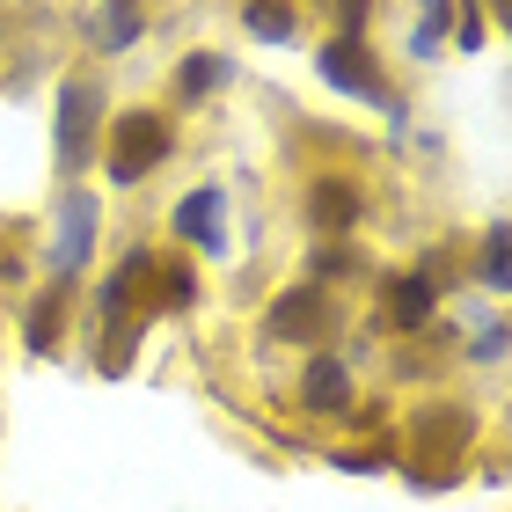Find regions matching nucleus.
Instances as JSON below:
<instances>
[{
	"mask_svg": "<svg viewBox=\"0 0 512 512\" xmlns=\"http://www.w3.org/2000/svg\"><path fill=\"white\" fill-rule=\"evenodd\" d=\"M154 161H169V125L154 110H132L110 125V183H139Z\"/></svg>",
	"mask_w": 512,
	"mask_h": 512,
	"instance_id": "1",
	"label": "nucleus"
},
{
	"mask_svg": "<svg viewBox=\"0 0 512 512\" xmlns=\"http://www.w3.org/2000/svg\"><path fill=\"white\" fill-rule=\"evenodd\" d=\"M469 439H476V417L461 403H432V410L410 417V454L425 461V476H439V461H454Z\"/></svg>",
	"mask_w": 512,
	"mask_h": 512,
	"instance_id": "2",
	"label": "nucleus"
},
{
	"mask_svg": "<svg viewBox=\"0 0 512 512\" xmlns=\"http://www.w3.org/2000/svg\"><path fill=\"white\" fill-rule=\"evenodd\" d=\"M96 125H103V88H96V81H66V88H59V169H66V176L88 161Z\"/></svg>",
	"mask_w": 512,
	"mask_h": 512,
	"instance_id": "3",
	"label": "nucleus"
},
{
	"mask_svg": "<svg viewBox=\"0 0 512 512\" xmlns=\"http://www.w3.org/2000/svg\"><path fill=\"white\" fill-rule=\"evenodd\" d=\"M322 74H330V88H344V96H359V103H374V110H395V88L381 81V66H374V52H366L359 37L322 44Z\"/></svg>",
	"mask_w": 512,
	"mask_h": 512,
	"instance_id": "4",
	"label": "nucleus"
},
{
	"mask_svg": "<svg viewBox=\"0 0 512 512\" xmlns=\"http://www.w3.org/2000/svg\"><path fill=\"white\" fill-rule=\"evenodd\" d=\"M271 337H286V344H322L337 330V300L322 293V286H293V293H278L271 300Z\"/></svg>",
	"mask_w": 512,
	"mask_h": 512,
	"instance_id": "5",
	"label": "nucleus"
},
{
	"mask_svg": "<svg viewBox=\"0 0 512 512\" xmlns=\"http://www.w3.org/2000/svg\"><path fill=\"white\" fill-rule=\"evenodd\" d=\"M300 403H308L315 417H344V410H352V366H344V359H308Z\"/></svg>",
	"mask_w": 512,
	"mask_h": 512,
	"instance_id": "6",
	"label": "nucleus"
},
{
	"mask_svg": "<svg viewBox=\"0 0 512 512\" xmlns=\"http://www.w3.org/2000/svg\"><path fill=\"white\" fill-rule=\"evenodd\" d=\"M381 300H388V322H395V330H425L439 286H432L425 271H403V278H388V293H381Z\"/></svg>",
	"mask_w": 512,
	"mask_h": 512,
	"instance_id": "7",
	"label": "nucleus"
},
{
	"mask_svg": "<svg viewBox=\"0 0 512 512\" xmlns=\"http://www.w3.org/2000/svg\"><path fill=\"white\" fill-rule=\"evenodd\" d=\"M308 220H315V235H344V227L359 220V191L344 176H315V191H308Z\"/></svg>",
	"mask_w": 512,
	"mask_h": 512,
	"instance_id": "8",
	"label": "nucleus"
},
{
	"mask_svg": "<svg viewBox=\"0 0 512 512\" xmlns=\"http://www.w3.org/2000/svg\"><path fill=\"white\" fill-rule=\"evenodd\" d=\"M88 242H96V198H88V191H66V227H59V256H52V271H59V278H66V271H81Z\"/></svg>",
	"mask_w": 512,
	"mask_h": 512,
	"instance_id": "9",
	"label": "nucleus"
},
{
	"mask_svg": "<svg viewBox=\"0 0 512 512\" xmlns=\"http://www.w3.org/2000/svg\"><path fill=\"white\" fill-rule=\"evenodd\" d=\"M147 271H154V256H147V249H132L125 264L110 271V286L96 293V308H103V322H118V337H132V330H125V315H132V293L147 286Z\"/></svg>",
	"mask_w": 512,
	"mask_h": 512,
	"instance_id": "10",
	"label": "nucleus"
},
{
	"mask_svg": "<svg viewBox=\"0 0 512 512\" xmlns=\"http://www.w3.org/2000/svg\"><path fill=\"white\" fill-rule=\"evenodd\" d=\"M176 235H183V242H198V249H213V256L227 249V235H220V191H213V183L176 205Z\"/></svg>",
	"mask_w": 512,
	"mask_h": 512,
	"instance_id": "11",
	"label": "nucleus"
},
{
	"mask_svg": "<svg viewBox=\"0 0 512 512\" xmlns=\"http://www.w3.org/2000/svg\"><path fill=\"white\" fill-rule=\"evenodd\" d=\"M88 37H96L103 52H125V44L139 37V0H103V8L88 15Z\"/></svg>",
	"mask_w": 512,
	"mask_h": 512,
	"instance_id": "12",
	"label": "nucleus"
},
{
	"mask_svg": "<svg viewBox=\"0 0 512 512\" xmlns=\"http://www.w3.org/2000/svg\"><path fill=\"white\" fill-rule=\"evenodd\" d=\"M147 293H154V308L183 315V308L198 300V278H191V264H154V271H147Z\"/></svg>",
	"mask_w": 512,
	"mask_h": 512,
	"instance_id": "13",
	"label": "nucleus"
},
{
	"mask_svg": "<svg viewBox=\"0 0 512 512\" xmlns=\"http://www.w3.org/2000/svg\"><path fill=\"white\" fill-rule=\"evenodd\" d=\"M242 22H249L256 44H293V8H286V0H249Z\"/></svg>",
	"mask_w": 512,
	"mask_h": 512,
	"instance_id": "14",
	"label": "nucleus"
},
{
	"mask_svg": "<svg viewBox=\"0 0 512 512\" xmlns=\"http://www.w3.org/2000/svg\"><path fill=\"white\" fill-rule=\"evenodd\" d=\"M220 81H227V59H220V52H198V59H183V74H176V88H183V103L213 96Z\"/></svg>",
	"mask_w": 512,
	"mask_h": 512,
	"instance_id": "15",
	"label": "nucleus"
},
{
	"mask_svg": "<svg viewBox=\"0 0 512 512\" xmlns=\"http://www.w3.org/2000/svg\"><path fill=\"white\" fill-rule=\"evenodd\" d=\"M59 322H66L59 293H52V300H37V308H30V352H52V344H59Z\"/></svg>",
	"mask_w": 512,
	"mask_h": 512,
	"instance_id": "16",
	"label": "nucleus"
},
{
	"mask_svg": "<svg viewBox=\"0 0 512 512\" xmlns=\"http://www.w3.org/2000/svg\"><path fill=\"white\" fill-rule=\"evenodd\" d=\"M447 8H454V0H425V15H417V52H432V44H439V30H447Z\"/></svg>",
	"mask_w": 512,
	"mask_h": 512,
	"instance_id": "17",
	"label": "nucleus"
},
{
	"mask_svg": "<svg viewBox=\"0 0 512 512\" xmlns=\"http://www.w3.org/2000/svg\"><path fill=\"white\" fill-rule=\"evenodd\" d=\"M483 286H505V227L483 235Z\"/></svg>",
	"mask_w": 512,
	"mask_h": 512,
	"instance_id": "18",
	"label": "nucleus"
},
{
	"mask_svg": "<svg viewBox=\"0 0 512 512\" xmlns=\"http://www.w3.org/2000/svg\"><path fill=\"white\" fill-rule=\"evenodd\" d=\"M315 271H322V278H352V271H359V256H352V249H322V256H315Z\"/></svg>",
	"mask_w": 512,
	"mask_h": 512,
	"instance_id": "19",
	"label": "nucleus"
},
{
	"mask_svg": "<svg viewBox=\"0 0 512 512\" xmlns=\"http://www.w3.org/2000/svg\"><path fill=\"white\" fill-rule=\"evenodd\" d=\"M498 352H505V330H498V322H491V330H483V337H476V366H498Z\"/></svg>",
	"mask_w": 512,
	"mask_h": 512,
	"instance_id": "20",
	"label": "nucleus"
},
{
	"mask_svg": "<svg viewBox=\"0 0 512 512\" xmlns=\"http://www.w3.org/2000/svg\"><path fill=\"white\" fill-rule=\"evenodd\" d=\"M337 22H344V37H359L366 30V0H337Z\"/></svg>",
	"mask_w": 512,
	"mask_h": 512,
	"instance_id": "21",
	"label": "nucleus"
}]
</instances>
